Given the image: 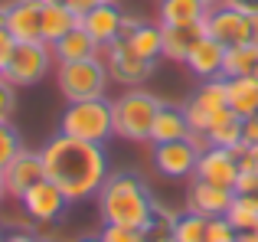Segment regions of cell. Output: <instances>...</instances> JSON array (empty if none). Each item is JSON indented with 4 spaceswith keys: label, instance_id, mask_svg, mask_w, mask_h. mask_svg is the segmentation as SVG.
Listing matches in <instances>:
<instances>
[{
    "label": "cell",
    "instance_id": "obj_1",
    "mask_svg": "<svg viewBox=\"0 0 258 242\" xmlns=\"http://www.w3.org/2000/svg\"><path fill=\"white\" fill-rule=\"evenodd\" d=\"M39 154H43L46 177L66 193L69 203L95 197L101 190V184L108 180L105 147L95 144V141H79V138H69V134H56Z\"/></svg>",
    "mask_w": 258,
    "mask_h": 242
},
{
    "label": "cell",
    "instance_id": "obj_2",
    "mask_svg": "<svg viewBox=\"0 0 258 242\" xmlns=\"http://www.w3.org/2000/svg\"><path fill=\"white\" fill-rule=\"evenodd\" d=\"M98 210L105 223L114 226H138L147 229L154 219V197L147 184L131 170L108 173V180L98 190Z\"/></svg>",
    "mask_w": 258,
    "mask_h": 242
},
{
    "label": "cell",
    "instance_id": "obj_3",
    "mask_svg": "<svg viewBox=\"0 0 258 242\" xmlns=\"http://www.w3.org/2000/svg\"><path fill=\"white\" fill-rule=\"evenodd\" d=\"M59 134H69L79 141H95V144H105L114 134V105L101 98H88V102H72L62 111L59 121Z\"/></svg>",
    "mask_w": 258,
    "mask_h": 242
},
{
    "label": "cell",
    "instance_id": "obj_4",
    "mask_svg": "<svg viewBox=\"0 0 258 242\" xmlns=\"http://www.w3.org/2000/svg\"><path fill=\"white\" fill-rule=\"evenodd\" d=\"M114 134L127 141H151V128L157 111L164 108L157 95L144 89H127L121 98H114Z\"/></svg>",
    "mask_w": 258,
    "mask_h": 242
},
{
    "label": "cell",
    "instance_id": "obj_5",
    "mask_svg": "<svg viewBox=\"0 0 258 242\" xmlns=\"http://www.w3.org/2000/svg\"><path fill=\"white\" fill-rule=\"evenodd\" d=\"M108 66L101 56L95 59H79V63H59L56 82L66 102H88V98H101L108 89Z\"/></svg>",
    "mask_w": 258,
    "mask_h": 242
},
{
    "label": "cell",
    "instance_id": "obj_6",
    "mask_svg": "<svg viewBox=\"0 0 258 242\" xmlns=\"http://www.w3.org/2000/svg\"><path fill=\"white\" fill-rule=\"evenodd\" d=\"M203 138H206V134H189V138H180V141L157 144L154 147V167H157L164 177H173V180L193 177L196 164H200V154L206 151V147H203Z\"/></svg>",
    "mask_w": 258,
    "mask_h": 242
},
{
    "label": "cell",
    "instance_id": "obj_7",
    "mask_svg": "<svg viewBox=\"0 0 258 242\" xmlns=\"http://www.w3.org/2000/svg\"><path fill=\"white\" fill-rule=\"evenodd\" d=\"M49 66H52V46L49 43H43V39H36V43H17L4 76L13 85H36L46 79Z\"/></svg>",
    "mask_w": 258,
    "mask_h": 242
},
{
    "label": "cell",
    "instance_id": "obj_8",
    "mask_svg": "<svg viewBox=\"0 0 258 242\" xmlns=\"http://www.w3.org/2000/svg\"><path fill=\"white\" fill-rule=\"evenodd\" d=\"M105 66H108V76L114 79V82L127 85V89H138L141 82H147L154 72V63L144 56H138V52L131 49V43L127 39H114V43L105 46Z\"/></svg>",
    "mask_w": 258,
    "mask_h": 242
},
{
    "label": "cell",
    "instance_id": "obj_9",
    "mask_svg": "<svg viewBox=\"0 0 258 242\" xmlns=\"http://www.w3.org/2000/svg\"><path fill=\"white\" fill-rule=\"evenodd\" d=\"M20 203H23L26 216H30L33 223H56V219H62L69 200H66V193L59 190L49 177H43L36 187H30V190L20 197Z\"/></svg>",
    "mask_w": 258,
    "mask_h": 242
},
{
    "label": "cell",
    "instance_id": "obj_10",
    "mask_svg": "<svg viewBox=\"0 0 258 242\" xmlns=\"http://www.w3.org/2000/svg\"><path fill=\"white\" fill-rule=\"evenodd\" d=\"M242 173V164H239V154L232 147H216L209 144L206 151L200 154V164H196V180H206V184H216V187H229L232 190L235 180Z\"/></svg>",
    "mask_w": 258,
    "mask_h": 242
},
{
    "label": "cell",
    "instance_id": "obj_11",
    "mask_svg": "<svg viewBox=\"0 0 258 242\" xmlns=\"http://www.w3.org/2000/svg\"><path fill=\"white\" fill-rule=\"evenodd\" d=\"M206 33L216 43H222L226 49L245 46V43H252V20H248L245 10L226 4V7H219V10H209V30Z\"/></svg>",
    "mask_w": 258,
    "mask_h": 242
},
{
    "label": "cell",
    "instance_id": "obj_12",
    "mask_svg": "<svg viewBox=\"0 0 258 242\" xmlns=\"http://www.w3.org/2000/svg\"><path fill=\"white\" fill-rule=\"evenodd\" d=\"M4 184H7V197H23L30 187H36L39 180L46 177V167H43V154L39 151H20L10 164L4 167Z\"/></svg>",
    "mask_w": 258,
    "mask_h": 242
},
{
    "label": "cell",
    "instance_id": "obj_13",
    "mask_svg": "<svg viewBox=\"0 0 258 242\" xmlns=\"http://www.w3.org/2000/svg\"><path fill=\"white\" fill-rule=\"evenodd\" d=\"M7 30L17 43L43 39V0H13V4H7Z\"/></svg>",
    "mask_w": 258,
    "mask_h": 242
},
{
    "label": "cell",
    "instance_id": "obj_14",
    "mask_svg": "<svg viewBox=\"0 0 258 242\" xmlns=\"http://www.w3.org/2000/svg\"><path fill=\"white\" fill-rule=\"evenodd\" d=\"M232 197L235 193L229 190V187H216V184H206V180H193L189 197H186V210L200 213V216H206V219L226 216L229 206H232Z\"/></svg>",
    "mask_w": 258,
    "mask_h": 242
},
{
    "label": "cell",
    "instance_id": "obj_15",
    "mask_svg": "<svg viewBox=\"0 0 258 242\" xmlns=\"http://www.w3.org/2000/svg\"><path fill=\"white\" fill-rule=\"evenodd\" d=\"M209 30V17L200 23H183V26H164V56L173 63H186L193 46L206 36Z\"/></svg>",
    "mask_w": 258,
    "mask_h": 242
},
{
    "label": "cell",
    "instance_id": "obj_16",
    "mask_svg": "<svg viewBox=\"0 0 258 242\" xmlns=\"http://www.w3.org/2000/svg\"><path fill=\"white\" fill-rule=\"evenodd\" d=\"M121 17H124V13H121L111 0H105V4H98L95 10L85 13V17H82V26L92 33L95 43L105 49L108 43H114V39L121 36Z\"/></svg>",
    "mask_w": 258,
    "mask_h": 242
},
{
    "label": "cell",
    "instance_id": "obj_17",
    "mask_svg": "<svg viewBox=\"0 0 258 242\" xmlns=\"http://www.w3.org/2000/svg\"><path fill=\"white\" fill-rule=\"evenodd\" d=\"M222 59H226V46L216 43V39L206 33V36H203L200 43L193 46L186 66H189V69H193L200 79H216V76H222Z\"/></svg>",
    "mask_w": 258,
    "mask_h": 242
},
{
    "label": "cell",
    "instance_id": "obj_18",
    "mask_svg": "<svg viewBox=\"0 0 258 242\" xmlns=\"http://www.w3.org/2000/svg\"><path fill=\"white\" fill-rule=\"evenodd\" d=\"M101 52V46L92 39V33L85 30L82 23L76 26V30H69L62 39H59L56 46H52V56L59 59V63H79V59H95Z\"/></svg>",
    "mask_w": 258,
    "mask_h": 242
},
{
    "label": "cell",
    "instance_id": "obj_19",
    "mask_svg": "<svg viewBox=\"0 0 258 242\" xmlns=\"http://www.w3.org/2000/svg\"><path fill=\"white\" fill-rule=\"evenodd\" d=\"M226 95H229V108L239 118L258 115V79L255 76L226 79Z\"/></svg>",
    "mask_w": 258,
    "mask_h": 242
},
{
    "label": "cell",
    "instance_id": "obj_20",
    "mask_svg": "<svg viewBox=\"0 0 258 242\" xmlns=\"http://www.w3.org/2000/svg\"><path fill=\"white\" fill-rule=\"evenodd\" d=\"M79 23H82V17L76 10H69L66 4H43V43L56 46Z\"/></svg>",
    "mask_w": 258,
    "mask_h": 242
},
{
    "label": "cell",
    "instance_id": "obj_21",
    "mask_svg": "<svg viewBox=\"0 0 258 242\" xmlns=\"http://www.w3.org/2000/svg\"><path fill=\"white\" fill-rule=\"evenodd\" d=\"M206 0H160V26H183V23H200L209 17Z\"/></svg>",
    "mask_w": 258,
    "mask_h": 242
},
{
    "label": "cell",
    "instance_id": "obj_22",
    "mask_svg": "<svg viewBox=\"0 0 258 242\" xmlns=\"http://www.w3.org/2000/svg\"><path fill=\"white\" fill-rule=\"evenodd\" d=\"M206 141L216 147H239L242 144V118L232 108L213 111L209 128H206Z\"/></svg>",
    "mask_w": 258,
    "mask_h": 242
},
{
    "label": "cell",
    "instance_id": "obj_23",
    "mask_svg": "<svg viewBox=\"0 0 258 242\" xmlns=\"http://www.w3.org/2000/svg\"><path fill=\"white\" fill-rule=\"evenodd\" d=\"M189 125H186V115H183L180 108H170V105H164V108L157 111V118H154V128H151V141L154 144H167V141H180V138H189Z\"/></svg>",
    "mask_w": 258,
    "mask_h": 242
},
{
    "label": "cell",
    "instance_id": "obj_24",
    "mask_svg": "<svg viewBox=\"0 0 258 242\" xmlns=\"http://www.w3.org/2000/svg\"><path fill=\"white\" fill-rule=\"evenodd\" d=\"M258 63V46L245 43V46H232L226 49V59H222V79H239V76H252Z\"/></svg>",
    "mask_w": 258,
    "mask_h": 242
},
{
    "label": "cell",
    "instance_id": "obj_25",
    "mask_svg": "<svg viewBox=\"0 0 258 242\" xmlns=\"http://www.w3.org/2000/svg\"><path fill=\"white\" fill-rule=\"evenodd\" d=\"M131 49L138 52V56L151 59V63H157V56H164V26H154V23H144L141 30L131 33Z\"/></svg>",
    "mask_w": 258,
    "mask_h": 242
},
{
    "label": "cell",
    "instance_id": "obj_26",
    "mask_svg": "<svg viewBox=\"0 0 258 242\" xmlns=\"http://www.w3.org/2000/svg\"><path fill=\"white\" fill-rule=\"evenodd\" d=\"M189 102H196L200 108L206 111H222L229 108V95H226V79L216 76V79H206V82L196 89V95L189 98Z\"/></svg>",
    "mask_w": 258,
    "mask_h": 242
},
{
    "label": "cell",
    "instance_id": "obj_27",
    "mask_svg": "<svg viewBox=\"0 0 258 242\" xmlns=\"http://www.w3.org/2000/svg\"><path fill=\"white\" fill-rule=\"evenodd\" d=\"M226 219L239 232H252V229H258V203L235 193V197H232V206H229V213H226Z\"/></svg>",
    "mask_w": 258,
    "mask_h": 242
},
{
    "label": "cell",
    "instance_id": "obj_28",
    "mask_svg": "<svg viewBox=\"0 0 258 242\" xmlns=\"http://www.w3.org/2000/svg\"><path fill=\"white\" fill-rule=\"evenodd\" d=\"M206 216L200 213H183L173 219V242H206Z\"/></svg>",
    "mask_w": 258,
    "mask_h": 242
},
{
    "label": "cell",
    "instance_id": "obj_29",
    "mask_svg": "<svg viewBox=\"0 0 258 242\" xmlns=\"http://www.w3.org/2000/svg\"><path fill=\"white\" fill-rule=\"evenodd\" d=\"M20 151H23V144H20V131L10 125V121L0 118V170H4Z\"/></svg>",
    "mask_w": 258,
    "mask_h": 242
},
{
    "label": "cell",
    "instance_id": "obj_30",
    "mask_svg": "<svg viewBox=\"0 0 258 242\" xmlns=\"http://www.w3.org/2000/svg\"><path fill=\"white\" fill-rule=\"evenodd\" d=\"M206 242H239V229L226 216H213L206 223Z\"/></svg>",
    "mask_w": 258,
    "mask_h": 242
},
{
    "label": "cell",
    "instance_id": "obj_31",
    "mask_svg": "<svg viewBox=\"0 0 258 242\" xmlns=\"http://www.w3.org/2000/svg\"><path fill=\"white\" fill-rule=\"evenodd\" d=\"M101 242H147V232L138 229V226H114V223H105Z\"/></svg>",
    "mask_w": 258,
    "mask_h": 242
},
{
    "label": "cell",
    "instance_id": "obj_32",
    "mask_svg": "<svg viewBox=\"0 0 258 242\" xmlns=\"http://www.w3.org/2000/svg\"><path fill=\"white\" fill-rule=\"evenodd\" d=\"M13 111H17V85L7 76H0V118L10 121Z\"/></svg>",
    "mask_w": 258,
    "mask_h": 242
},
{
    "label": "cell",
    "instance_id": "obj_33",
    "mask_svg": "<svg viewBox=\"0 0 258 242\" xmlns=\"http://www.w3.org/2000/svg\"><path fill=\"white\" fill-rule=\"evenodd\" d=\"M232 193H239V197H248V200H255V203H258V173L242 170L239 180H235V187H232Z\"/></svg>",
    "mask_w": 258,
    "mask_h": 242
},
{
    "label": "cell",
    "instance_id": "obj_34",
    "mask_svg": "<svg viewBox=\"0 0 258 242\" xmlns=\"http://www.w3.org/2000/svg\"><path fill=\"white\" fill-rule=\"evenodd\" d=\"M13 49H17V39L10 36L7 26H0V76H4L7 63H10V56H13Z\"/></svg>",
    "mask_w": 258,
    "mask_h": 242
},
{
    "label": "cell",
    "instance_id": "obj_35",
    "mask_svg": "<svg viewBox=\"0 0 258 242\" xmlns=\"http://www.w3.org/2000/svg\"><path fill=\"white\" fill-rule=\"evenodd\" d=\"M242 144H258V115L252 118H242Z\"/></svg>",
    "mask_w": 258,
    "mask_h": 242
},
{
    "label": "cell",
    "instance_id": "obj_36",
    "mask_svg": "<svg viewBox=\"0 0 258 242\" xmlns=\"http://www.w3.org/2000/svg\"><path fill=\"white\" fill-rule=\"evenodd\" d=\"M239 164H242V170H252V173H258V144H252V147L245 144V151H242Z\"/></svg>",
    "mask_w": 258,
    "mask_h": 242
},
{
    "label": "cell",
    "instance_id": "obj_37",
    "mask_svg": "<svg viewBox=\"0 0 258 242\" xmlns=\"http://www.w3.org/2000/svg\"><path fill=\"white\" fill-rule=\"evenodd\" d=\"M98 4H105V0H66V7H69V10H76L79 17H85V13L95 10Z\"/></svg>",
    "mask_w": 258,
    "mask_h": 242
},
{
    "label": "cell",
    "instance_id": "obj_38",
    "mask_svg": "<svg viewBox=\"0 0 258 242\" xmlns=\"http://www.w3.org/2000/svg\"><path fill=\"white\" fill-rule=\"evenodd\" d=\"M141 26H144V20H138V17H121V39H131V33L141 30Z\"/></svg>",
    "mask_w": 258,
    "mask_h": 242
},
{
    "label": "cell",
    "instance_id": "obj_39",
    "mask_svg": "<svg viewBox=\"0 0 258 242\" xmlns=\"http://www.w3.org/2000/svg\"><path fill=\"white\" fill-rule=\"evenodd\" d=\"M0 242H39V236L30 232V229H23V232H10V236H4Z\"/></svg>",
    "mask_w": 258,
    "mask_h": 242
},
{
    "label": "cell",
    "instance_id": "obj_40",
    "mask_svg": "<svg viewBox=\"0 0 258 242\" xmlns=\"http://www.w3.org/2000/svg\"><path fill=\"white\" fill-rule=\"evenodd\" d=\"M229 7H239V10H245V13H255L258 10V0H226Z\"/></svg>",
    "mask_w": 258,
    "mask_h": 242
},
{
    "label": "cell",
    "instance_id": "obj_41",
    "mask_svg": "<svg viewBox=\"0 0 258 242\" xmlns=\"http://www.w3.org/2000/svg\"><path fill=\"white\" fill-rule=\"evenodd\" d=\"M248 20H252V43L258 46V10H255V13H248Z\"/></svg>",
    "mask_w": 258,
    "mask_h": 242
},
{
    "label": "cell",
    "instance_id": "obj_42",
    "mask_svg": "<svg viewBox=\"0 0 258 242\" xmlns=\"http://www.w3.org/2000/svg\"><path fill=\"white\" fill-rule=\"evenodd\" d=\"M0 26H7V4H0Z\"/></svg>",
    "mask_w": 258,
    "mask_h": 242
},
{
    "label": "cell",
    "instance_id": "obj_43",
    "mask_svg": "<svg viewBox=\"0 0 258 242\" xmlns=\"http://www.w3.org/2000/svg\"><path fill=\"white\" fill-rule=\"evenodd\" d=\"M4 197H7V184H4V173H0V203H4Z\"/></svg>",
    "mask_w": 258,
    "mask_h": 242
},
{
    "label": "cell",
    "instance_id": "obj_44",
    "mask_svg": "<svg viewBox=\"0 0 258 242\" xmlns=\"http://www.w3.org/2000/svg\"><path fill=\"white\" fill-rule=\"evenodd\" d=\"M43 4H66V0H43Z\"/></svg>",
    "mask_w": 258,
    "mask_h": 242
},
{
    "label": "cell",
    "instance_id": "obj_45",
    "mask_svg": "<svg viewBox=\"0 0 258 242\" xmlns=\"http://www.w3.org/2000/svg\"><path fill=\"white\" fill-rule=\"evenodd\" d=\"M79 242H101V236L98 239H79Z\"/></svg>",
    "mask_w": 258,
    "mask_h": 242
},
{
    "label": "cell",
    "instance_id": "obj_46",
    "mask_svg": "<svg viewBox=\"0 0 258 242\" xmlns=\"http://www.w3.org/2000/svg\"><path fill=\"white\" fill-rule=\"evenodd\" d=\"M252 76H255V79H258V63H255V72H252Z\"/></svg>",
    "mask_w": 258,
    "mask_h": 242
},
{
    "label": "cell",
    "instance_id": "obj_47",
    "mask_svg": "<svg viewBox=\"0 0 258 242\" xmlns=\"http://www.w3.org/2000/svg\"><path fill=\"white\" fill-rule=\"evenodd\" d=\"M206 4H216V0H206Z\"/></svg>",
    "mask_w": 258,
    "mask_h": 242
},
{
    "label": "cell",
    "instance_id": "obj_48",
    "mask_svg": "<svg viewBox=\"0 0 258 242\" xmlns=\"http://www.w3.org/2000/svg\"><path fill=\"white\" fill-rule=\"evenodd\" d=\"M0 239H4V236H0Z\"/></svg>",
    "mask_w": 258,
    "mask_h": 242
}]
</instances>
